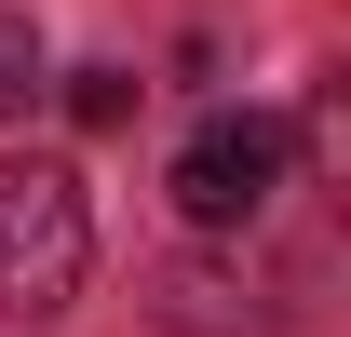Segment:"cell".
<instances>
[{"label": "cell", "instance_id": "obj_1", "mask_svg": "<svg viewBox=\"0 0 351 337\" xmlns=\"http://www.w3.org/2000/svg\"><path fill=\"white\" fill-rule=\"evenodd\" d=\"M95 270V203L68 162H0V324H54Z\"/></svg>", "mask_w": 351, "mask_h": 337}, {"label": "cell", "instance_id": "obj_4", "mask_svg": "<svg viewBox=\"0 0 351 337\" xmlns=\"http://www.w3.org/2000/svg\"><path fill=\"white\" fill-rule=\"evenodd\" d=\"M122 108H135V82H122V68H82V82H68V122H82V135H108Z\"/></svg>", "mask_w": 351, "mask_h": 337}, {"label": "cell", "instance_id": "obj_2", "mask_svg": "<svg viewBox=\"0 0 351 337\" xmlns=\"http://www.w3.org/2000/svg\"><path fill=\"white\" fill-rule=\"evenodd\" d=\"M284 162H298V135L270 122V108H217V122L176 149V203L203 216V229H243V216L284 189Z\"/></svg>", "mask_w": 351, "mask_h": 337}, {"label": "cell", "instance_id": "obj_3", "mask_svg": "<svg viewBox=\"0 0 351 337\" xmlns=\"http://www.w3.org/2000/svg\"><path fill=\"white\" fill-rule=\"evenodd\" d=\"M27 95H41V41H27V14L0 0V122H14Z\"/></svg>", "mask_w": 351, "mask_h": 337}]
</instances>
